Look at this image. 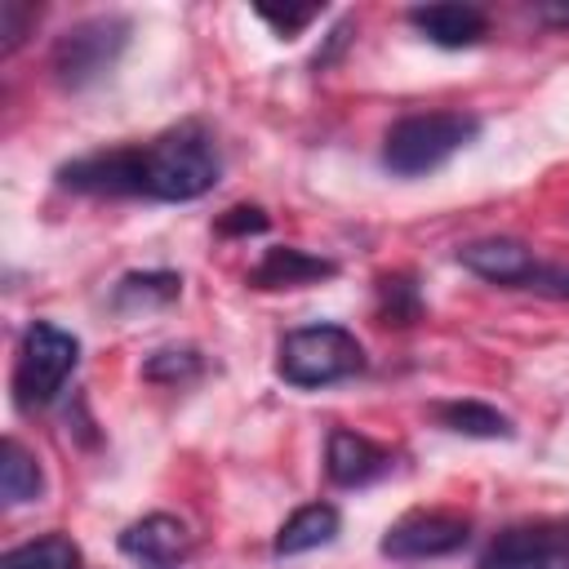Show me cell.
<instances>
[{
	"label": "cell",
	"instance_id": "cell-1",
	"mask_svg": "<svg viewBox=\"0 0 569 569\" xmlns=\"http://www.w3.org/2000/svg\"><path fill=\"white\" fill-rule=\"evenodd\" d=\"M222 178V156L209 129L178 124L142 147L93 151L80 164V187L89 196H147V200H200Z\"/></svg>",
	"mask_w": 569,
	"mask_h": 569
},
{
	"label": "cell",
	"instance_id": "cell-2",
	"mask_svg": "<svg viewBox=\"0 0 569 569\" xmlns=\"http://www.w3.org/2000/svg\"><path fill=\"white\" fill-rule=\"evenodd\" d=\"M480 120L471 111H422L405 116L382 138V164L396 178H422L436 173L445 160H453L467 142H476Z\"/></svg>",
	"mask_w": 569,
	"mask_h": 569
},
{
	"label": "cell",
	"instance_id": "cell-3",
	"mask_svg": "<svg viewBox=\"0 0 569 569\" xmlns=\"http://www.w3.org/2000/svg\"><path fill=\"white\" fill-rule=\"evenodd\" d=\"M360 369H365V347L347 325H302L289 329L276 347V373L302 391L347 382Z\"/></svg>",
	"mask_w": 569,
	"mask_h": 569
},
{
	"label": "cell",
	"instance_id": "cell-4",
	"mask_svg": "<svg viewBox=\"0 0 569 569\" xmlns=\"http://www.w3.org/2000/svg\"><path fill=\"white\" fill-rule=\"evenodd\" d=\"M80 365V338L53 320H31L18 338V360H13V405L22 413H36L58 400L67 378Z\"/></svg>",
	"mask_w": 569,
	"mask_h": 569
},
{
	"label": "cell",
	"instance_id": "cell-5",
	"mask_svg": "<svg viewBox=\"0 0 569 569\" xmlns=\"http://www.w3.org/2000/svg\"><path fill=\"white\" fill-rule=\"evenodd\" d=\"M129 18L120 13H93V18H80L71 22L53 49H49V71L62 89L80 93L89 84H98L102 76H111V67L120 62L124 44H129Z\"/></svg>",
	"mask_w": 569,
	"mask_h": 569
},
{
	"label": "cell",
	"instance_id": "cell-6",
	"mask_svg": "<svg viewBox=\"0 0 569 569\" xmlns=\"http://www.w3.org/2000/svg\"><path fill=\"white\" fill-rule=\"evenodd\" d=\"M471 538V520L453 511H409L396 525H387L378 551L391 560H436L449 551H462Z\"/></svg>",
	"mask_w": 569,
	"mask_h": 569
},
{
	"label": "cell",
	"instance_id": "cell-7",
	"mask_svg": "<svg viewBox=\"0 0 569 569\" xmlns=\"http://www.w3.org/2000/svg\"><path fill=\"white\" fill-rule=\"evenodd\" d=\"M476 569H569V533L560 525H511L480 551Z\"/></svg>",
	"mask_w": 569,
	"mask_h": 569
},
{
	"label": "cell",
	"instance_id": "cell-8",
	"mask_svg": "<svg viewBox=\"0 0 569 569\" xmlns=\"http://www.w3.org/2000/svg\"><path fill=\"white\" fill-rule=\"evenodd\" d=\"M458 262L467 271H476L480 280L489 284H507V289H525L538 271V253L525 244V240H511V236H485V240H467L458 249Z\"/></svg>",
	"mask_w": 569,
	"mask_h": 569
},
{
	"label": "cell",
	"instance_id": "cell-9",
	"mask_svg": "<svg viewBox=\"0 0 569 569\" xmlns=\"http://www.w3.org/2000/svg\"><path fill=\"white\" fill-rule=\"evenodd\" d=\"M391 471V449L351 431V427H333L329 431V445H325V476L342 489H360V485H373Z\"/></svg>",
	"mask_w": 569,
	"mask_h": 569
},
{
	"label": "cell",
	"instance_id": "cell-10",
	"mask_svg": "<svg viewBox=\"0 0 569 569\" xmlns=\"http://www.w3.org/2000/svg\"><path fill=\"white\" fill-rule=\"evenodd\" d=\"M409 27L418 36H427L440 49H471L489 36V18L476 4H458V0H436V4H413L409 9Z\"/></svg>",
	"mask_w": 569,
	"mask_h": 569
},
{
	"label": "cell",
	"instance_id": "cell-11",
	"mask_svg": "<svg viewBox=\"0 0 569 569\" xmlns=\"http://www.w3.org/2000/svg\"><path fill=\"white\" fill-rule=\"evenodd\" d=\"M338 276V262L320 258V253H307V249H293V244H276L267 249L253 267H249V289H302V284H316V280H333Z\"/></svg>",
	"mask_w": 569,
	"mask_h": 569
},
{
	"label": "cell",
	"instance_id": "cell-12",
	"mask_svg": "<svg viewBox=\"0 0 569 569\" xmlns=\"http://www.w3.org/2000/svg\"><path fill=\"white\" fill-rule=\"evenodd\" d=\"M116 547L129 560H142V565H173L187 551V525L178 516H169V511H151V516L124 525Z\"/></svg>",
	"mask_w": 569,
	"mask_h": 569
},
{
	"label": "cell",
	"instance_id": "cell-13",
	"mask_svg": "<svg viewBox=\"0 0 569 569\" xmlns=\"http://www.w3.org/2000/svg\"><path fill=\"white\" fill-rule=\"evenodd\" d=\"M342 529V516L333 502H307L298 507L280 529H276V542L271 551L276 556H302V551H316V547H329Z\"/></svg>",
	"mask_w": 569,
	"mask_h": 569
},
{
	"label": "cell",
	"instance_id": "cell-14",
	"mask_svg": "<svg viewBox=\"0 0 569 569\" xmlns=\"http://www.w3.org/2000/svg\"><path fill=\"white\" fill-rule=\"evenodd\" d=\"M182 293V276L178 271H164V267H151V271H124L111 289V311L116 316H138V311H156V307H169L178 302Z\"/></svg>",
	"mask_w": 569,
	"mask_h": 569
},
{
	"label": "cell",
	"instance_id": "cell-15",
	"mask_svg": "<svg viewBox=\"0 0 569 569\" xmlns=\"http://www.w3.org/2000/svg\"><path fill=\"white\" fill-rule=\"evenodd\" d=\"M431 413H436V422H440L445 431L471 436V440H507V436L516 431L511 418H507L502 409L485 405V400H445V405H436Z\"/></svg>",
	"mask_w": 569,
	"mask_h": 569
},
{
	"label": "cell",
	"instance_id": "cell-16",
	"mask_svg": "<svg viewBox=\"0 0 569 569\" xmlns=\"http://www.w3.org/2000/svg\"><path fill=\"white\" fill-rule=\"evenodd\" d=\"M0 493L9 507H22V502H36L44 493V471L36 462V453L22 445V440H4L0 449Z\"/></svg>",
	"mask_w": 569,
	"mask_h": 569
},
{
	"label": "cell",
	"instance_id": "cell-17",
	"mask_svg": "<svg viewBox=\"0 0 569 569\" xmlns=\"http://www.w3.org/2000/svg\"><path fill=\"white\" fill-rule=\"evenodd\" d=\"M80 547L67 533H44L0 556V569H80Z\"/></svg>",
	"mask_w": 569,
	"mask_h": 569
},
{
	"label": "cell",
	"instance_id": "cell-18",
	"mask_svg": "<svg viewBox=\"0 0 569 569\" xmlns=\"http://www.w3.org/2000/svg\"><path fill=\"white\" fill-rule=\"evenodd\" d=\"M378 320L396 329L422 320V293L413 276H378Z\"/></svg>",
	"mask_w": 569,
	"mask_h": 569
},
{
	"label": "cell",
	"instance_id": "cell-19",
	"mask_svg": "<svg viewBox=\"0 0 569 569\" xmlns=\"http://www.w3.org/2000/svg\"><path fill=\"white\" fill-rule=\"evenodd\" d=\"M200 369H204V360H200L196 347H164V351H156V356L142 365V373H147L151 382H191Z\"/></svg>",
	"mask_w": 569,
	"mask_h": 569
},
{
	"label": "cell",
	"instance_id": "cell-20",
	"mask_svg": "<svg viewBox=\"0 0 569 569\" xmlns=\"http://www.w3.org/2000/svg\"><path fill=\"white\" fill-rule=\"evenodd\" d=\"M253 13H258L280 40H293V36H302L325 9H320V4H284V9H276V4H258Z\"/></svg>",
	"mask_w": 569,
	"mask_h": 569
},
{
	"label": "cell",
	"instance_id": "cell-21",
	"mask_svg": "<svg viewBox=\"0 0 569 569\" xmlns=\"http://www.w3.org/2000/svg\"><path fill=\"white\" fill-rule=\"evenodd\" d=\"M36 18H40V9H36V4L4 0V4H0V36H4V40H0V49H4V53H13V49L27 40V27H31Z\"/></svg>",
	"mask_w": 569,
	"mask_h": 569
},
{
	"label": "cell",
	"instance_id": "cell-22",
	"mask_svg": "<svg viewBox=\"0 0 569 569\" xmlns=\"http://www.w3.org/2000/svg\"><path fill=\"white\" fill-rule=\"evenodd\" d=\"M267 227H271V218L258 204H231L218 218V236H262Z\"/></svg>",
	"mask_w": 569,
	"mask_h": 569
},
{
	"label": "cell",
	"instance_id": "cell-23",
	"mask_svg": "<svg viewBox=\"0 0 569 569\" xmlns=\"http://www.w3.org/2000/svg\"><path fill=\"white\" fill-rule=\"evenodd\" d=\"M525 289H533V293H542V298H569V267L538 262V271H533V280H529Z\"/></svg>",
	"mask_w": 569,
	"mask_h": 569
}]
</instances>
